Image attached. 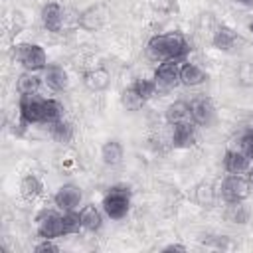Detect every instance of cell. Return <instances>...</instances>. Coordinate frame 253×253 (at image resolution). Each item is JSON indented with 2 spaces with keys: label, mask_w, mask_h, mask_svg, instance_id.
Returning a JSON list of instances; mask_svg holds the SVG:
<instances>
[{
  "label": "cell",
  "mask_w": 253,
  "mask_h": 253,
  "mask_svg": "<svg viewBox=\"0 0 253 253\" xmlns=\"http://www.w3.org/2000/svg\"><path fill=\"white\" fill-rule=\"evenodd\" d=\"M146 47H148V53L158 61H180L190 51V43L180 32L152 36Z\"/></svg>",
  "instance_id": "1"
},
{
  "label": "cell",
  "mask_w": 253,
  "mask_h": 253,
  "mask_svg": "<svg viewBox=\"0 0 253 253\" xmlns=\"http://www.w3.org/2000/svg\"><path fill=\"white\" fill-rule=\"evenodd\" d=\"M130 208V192L126 188H111L103 198V210L111 219H123Z\"/></svg>",
  "instance_id": "2"
},
{
  "label": "cell",
  "mask_w": 253,
  "mask_h": 253,
  "mask_svg": "<svg viewBox=\"0 0 253 253\" xmlns=\"http://www.w3.org/2000/svg\"><path fill=\"white\" fill-rule=\"evenodd\" d=\"M16 59L24 65L26 71H40L47 65V55L42 45L38 43H20L16 45Z\"/></svg>",
  "instance_id": "3"
},
{
  "label": "cell",
  "mask_w": 253,
  "mask_h": 253,
  "mask_svg": "<svg viewBox=\"0 0 253 253\" xmlns=\"http://www.w3.org/2000/svg\"><path fill=\"white\" fill-rule=\"evenodd\" d=\"M249 180L243 178L241 174H229L221 182V198L227 202H243L249 196Z\"/></svg>",
  "instance_id": "4"
},
{
  "label": "cell",
  "mask_w": 253,
  "mask_h": 253,
  "mask_svg": "<svg viewBox=\"0 0 253 253\" xmlns=\"http://www.w3.org/2000/svg\"><path fill=\"white\" fill-rule=\"evenodd\" d=\"M43 97H38L36 93L32 95H22L18 101V113L28 125L43 123Z\"/></svg>",
  "instance_id": "5"
},
{
  "label": "cell",
  "mask_w": 253,
  "mask_h": 253,
  "mask_svg": "<svg viewBox=\"0 0 253 253\" xmlns=\"http://www.w3.org/2000/svg\"><path fill=\"white\" fill-rule=\"evenodd\" d=\"M156 87L160 91H170L180 83V63L178 61H162L154 73Z\"/></svg>",
  "instance_id": "6"
},
{
  "label": "cell",
  "mask_w": 253,
  "mask_h": 253,
  "mask_svg": "<svg viewBox=\"0 0 253 253\" xmlns=\"http://www.w3.org/2000/svg\"><path fill=\"white\" fill-rule=\"evenodd\" d=\"M190 113H192V123L198 126H210L215 121V107L206 97L192 99L190 101Z\"/></svg>",
  "instance_id": "7"
},
{
  "label": "cell",
  "mask_w": 253,
  "mask_h": 253,
  "mask_svg": "<svg viewBox=\"0 0 253 253\" xmlns=\"http://www.w3.org/2000/svg\"><path fill=\"white\" fill-rule=\"evenodd\" d=\"M38 233L43 239H55V237L63 235L61 215H57L55 211H43L38 217Z\"/></svg>",
  "instance_id": "8"
},
{
  "label": "cell",
  "mask_w": 253,
  "mask_h": 253,
  "mask_svg": "<svg viewBox=\"0 0 253 253\" xmlns=\"http://www.w3.org/2000/svg\"><path fill=\"white\" fill-rule=\"evenodd\" d=\"M81 190L77 188V186H73V184H65V186H61L57 192H55V196H53V202H55V206L61 210V211H69V210H75L79 204H81Z\"/></svg>",
  "instance_id": "9"
},
{
  "label": "cell",
  "mask_w": 253,
  "mask_h": 253,
  "mask_svg": "<svg viewBox=\"0 0 253 253\" xmlns=\"http://www.w3.org/2000/svg\"><path fill=\"white\" fill-rule=\"evenodd\" d=\"M42 22L47 32L59 34L63 28V8L57 2H47L42 8Z\"/></svg>",
  "instance_id": "10"
},
{
  "label": "cell",
  "mask_w": 253,
  "mask_h": 253,
  "mask_svg": "<svg viewBox=\"0 0 253 253\" xmlns=\"http://www.w3.org/2000/svg\"><path fill=\"white\" fill-rule=\"evenodd\" d=\"M105 22H107V10H105V6H91V8L83 10L81 16H79V26L85 32H95V30L103 28Z\"/></svg>",
  "instance_id": "11"
},
{
  "label": "cell",
  "mask_w": 253,
  "mask_h": 253,
  "mask_svg": "<svg viewBox=\"0 0 253 253\" xmlns=\"http://www.w3.org/2000/svg\"><path fill=\"white\" fill-rule=\"evenodd\" d=\"M43 81H45V85L49 87V89H53V91H63V89H67V85H69V75H67V71L61 67V65H47L45 69H43Z\"/></svg>",
  "instance_id": "12"
},
{
  "label": "cell",
  "mask_w": 253,
  "mask_h": 253,
  "mask_svg": "<svg viewBox=\"0 0 253 253\" xmlns=\"http://www.w3.org/2000/svg\"><path fill=\"white\" fill-rule=\"evenodd\" d=\"M83 83H85V87H87L89 91L99 93V91H105V89L111 85V75H109L107 69L95 67V69H89V71L83 75Z\"/></svg>",
  "instance_id": "13"
},
{
  "label": "cell",
  "mask_w": 253,
  "mask_h": 253,
  "mask_svg": "<svg viewBox=\"0 0 253 253\" xmlns=\"http://www.w3.org/2000/svg\"><path fill=\"white\" fill-rule=\"evenodd\" d=\"M206 79H208V75H206V71L200 65L190 63V61H186V63L180 65V83L182 85L196 87V85H202Z\"/></svg>",
  "instance_id": "14"
},
{
  "label": "cell",
  "mask_w": 253,
  "mask_h": 253,
  "mask_svg": "<svg viewBox=\"0 0 253 253\" xmlns=\"http://www.w3.org/2000/svg\"><path fill=\"white\" fill-rule=\"evenodd\" d=\"M249 156L239 148V150H227L225 158H223V168L229 174H243L245 170H249Z\"/></svg>",
  "instance_id": "15"
},
{
  "label": "cell",
  "mask_w": 253,
  "mask_h": 253,
  "mask_svg": "<svg viewBox=\"0 0 253 253\" xmlns=\"http://www.w3.org/2000/svg\"><path fill=\"white\" fill-rule=\"evenodd\" d=\"M194 142H196L194 123H180V125H174L172 144H174L176 148H190Z\"/></svg>",
  "instance_id": "16"
},
{
  "label": "cell",
  "mask_w": 253,
  "mask_h": 253,
  "mask_svg": "<svg viewBox=\"0 0 253 253\" xmlns=\"http://www.w3.org/2000/svg\"><path fill=\"white\" fill-rule=\"evenodd\" d=\"M211 43L215 49L219 51H231L237 43V34L227 28V26H219L215 32H213V38H211Z\"/></svg>",
  "instance_id": "17"
},
{
  "label": "cell",
  "mask_w": 253,
  "mask_h": 253,
  "mask_svg": "<svg viewBox=\"0 0 253 253\" xmlns=\"http://www.w3.org/2000/svg\"><path fill=\"white\" fill-rule=\"evenodd\" d=\"M166 121L174 126L180 123H192V113H190V103L186 101H176L168 105L166 109Z\"/></svg>",
  "instance_id": "18"
},
{
  "label": "cell",
  "mask_w": 253,
  "mask_h": 253,
  "mask_svg": "<svg viewBox=\"0 0 253 253\" xmlns=\"http://www.w3.org/2000/svg\"><path fill=\"white\" fill-rule=\"evenodd\" d=\"M123 156H125V150H123V144L117 138L107 140L101 148V158L107 166H119L123 162Z\"/></svg>",
  "instance_id": "19"
},
{
  "label": "cell",
  "mask_w": 253,
  "mask_h": 253,
  "mask_svg": "<svg viewBox=\"0 0 253 253\" xmlns=\"http://www.w3.org/2000/svg\"><path fill=\"white\" fill-rule=\"evenodd\" d=\"M43 192V184H42V180L36 176V174H28V176H24L22 178V182H20V194L26 198V200H36L40 194Z\"/></svg>",
  "instance_id": "20"
},
{
  "label": "cell",
  "mask_w": 253,
  "mask_h": 253,
  "mask_svg": "<svg viewBox=\"0 0 253 253\" xmlns=\"http://www.w3.org/2000/svg\"><path fill=\"white\" fill-rule=\"evenodd\" d=\"M215 190L210 182H200L196 188H194V200L200 208H213L215 204Z\"/></svg>",
  "instance_id": "21"
},
{
  "label": "cell",
  "mask_w": 253,
  "mask_h": 253,
  "mask_svg": "<svg viewBox=\"0 0 253 253\" xmlns=\"http://www.w3.org/2000/svg\"><path fill=\"white\" fill-rule=\"evenodd\" d=\"M79 215H81V225H83V229H87V231H99V229H101L103 217H101V211H99L95 206H85V208L79 211Z\"/></svg>",
  "instance_id": "22"
},
{
  "label": "cell",
  "mask_w": 253,
  "mask_h": 253,
  "mask_svg": "<svg viewBox=\"0 0 253 253\" xmlns=\"http://www.w3.org/2000/svg\"><path fill=\"white\" fill-rule=\"evenodd\" d=\"M225 219L231 221V223H247L249 221V208L243 206V202H227V208H225Z\"/></svg>",
  "instance_id": "23"
},
{
  "label": "cell",
  "mask_w": 253,
  "mask_h": 253,
  "mask_svg": "<svg viewBox=\"0 0 253 253\" xmlns=\"http://www.w3.org/2000/svg\"><path fill=\"white\" fill-rule=\"evenodd\" d=\"M40 77L36 75V71H24L20 77H18V81H16V87H18V91L22 93V95H32V93H38V89H40Z\"/></svg>",
  "instance_id": "24"
},
{
  "label": "cell",
  "mask_w": 253,
  "mask_h": 253,
  "mask_svg": "<svg viewBox=\"0 0 253 253\" xmlns=\"http://www.w3.org/2000/svg\"><path fill=\"white\" fill-rule=\"evenodd\" d=\"M144 97L134 89V85H130V87H126L123 93H121V103H123V107L126 109V111H138L142 105H144Z\"/></svg>",
  "instance_id": "25"
},
{
  "label": "cell",
  "mask_w": 253,
  "mask_h": 253,
  "mask_svg": "<svg viewBox=\"0 0 253 253\" xmlns=\"http://www.w3.org/2000/svg\"><path fill=\"white\" fill-rule=\"evenodd\" d=\"M51 136H53L57 142H61V144H63V142H69V140L73 138V125L67 123V121H63V119L51 123Z\"/></svg>",
  "instance_id": "26"
},
{
  "label": "cell",
  "mask_w": 253,
  "mask_h": 253,
  "mask_svg": "<svg viewBox=\"0 0 253 253\" xmlns=\"http://www.w3.org/2000/svg\"><path fill=\"white\" fill-rule=\"evenodd\" d=\"M59 119H63V107H61V103L55 101V99H45L43 101V123L51 125V123H55Z\"/></svg>",
  "instance_id": "27"
},
{
  "label": "cell",
  "mask_w": 253,
  "mask_h": 253,
  "mask_svg": "<svg viewBox=\"0 0 253 253\" xmlns=\"http://www.w3.org/2000/svg\"><path fill=\"white\" fill-rule=\"evenodd\" d=\"M61 223H63V235L79 233V229H83V225H81V215H79L75 210L63 211V215H61Z\"/></svg>",
  "instance_id": "28"
},
{
  "label": "cell",
  "mask_w": 253,
  "mask_h": 253,
  "mask_svg": "<svg viewBox=\"0 0 253 253\" xmlns=\"http://www.w3.org/2000/svg\"><path fill=\"white\" fill-rule=\"evenodd\" d=\"M132 85H134V89H136L144 99H150V97L156 93V89H158L154 79H136Z\"/></svg>",
  "instance_id": "29"
},
{
  "label": "cell",
  "mask_w": 253,
  "mask_h": 253,
  "mask_svg": "<svg viewBox=\"0 0 253 253\" xmlns=\"http://www.w3.org/2000/svg\"><path fill=\"white\" fill-rule=\"evenodd\" d=\"M148 4L158 14H172L174 10H178L176 0H148Z\"/></svg>",
  "instance_id": "30"
},
{
  "label": "cell",
  "mask_w": 253,
  "mask_h": 253,
  "mask_svg": "<svg viewBox=\"0 0 253 253\" xmlns=\"http://www.w3.org/2000/svg\"><path fill=\"white\" fill-rule=\"evenodd\" d=\"M239 144H241V150H243L249 158H253V128H247V130L239 136Z\"/></svg>",
  "instance_id": "31"
},
{
  "label": "cell",
  "mask_w": 253,
  "mask_h": 253,
  "mask_svg": "<svg viewBox=\"0 0 253 253\" xmlns=\"http://www.w3.org/2000/svg\"><path fill=\"white\" fill-rule=\"evenodd\" d=\"M237 75H239V79H241L243 83H251V81H253V63H251V61L241 63Z\"/></svg>",
  "instance_id": "32"
},
{
  "label": "cell",
  "mask_w": 253,
  "mask_h": 253,
  "mask_svg": "<svg viewBox=\"0 0 253 253\" xmlns=\"http://www.w3.org/2000/svg\"><path fill=\"white\" fill-rule=\"evenodd\" d=\"M34 251H36V253H57L59 247H57L51 239H43L42 243H38V245L34 247Z\"/></svg>",
  "instance_id": "33"
},
{
  "label": "cell",
  "mask_w": 253,
  "mask_h": 253,
  "mask_svg": "<svg viewBox=\"0 0 253 253\" xmlns=\"http://www.w3.org/2000/svg\"><path fill=\"white\" fill-rule=\"evenodd\" d=\"M164 251H186L184 245H178V243H172V245H166Z\"/></svg>",
  "instance_id": "34"
},
{
  "label": "cell",
  "mask_w": 253,
  "mask_h": 253,
  "mask_svg": "<svg viewBox=\"0 0 253 253\" xmlns=\"http://www.w3.org/2000/svg\"><path fill=\"white\" fill-rule=\"evenodd\" d=\"M235 2H237V4H241V6H249V8L253 6V0H235Z\"/></svg>",
  "instance_id": "35"
},
{
  "label": "cell",
  "mask_w": 253,
  "mask_h": 253,
  "mask_svg": "<svg viewBox=\"0 0 253 253\" xmlns=\"http://www.w3.org/2000/svg\"><path fill=\"white\" fill-rule=\"evenodd\" d=\"M247 180H249V188L253 190V170L249 172V176H247Z\"/></svg>",
  "instance_id": "36"
},
{
  "label": "cell",
  "mask_w": 253,
  "mask_h": 253,
  "mask_svg": "<svg viewBox=\"0 0 253 253\" xmlns=\"http://www.w3.org/2000/svg\"><path fill=\"white\" fill-rule=\"evenodd\" d=\"M247 28H249V32H251V34H253V20H251V22H249V24H247Z\"/></svg>",
  "instance_id": "37"
}]
</instances>
